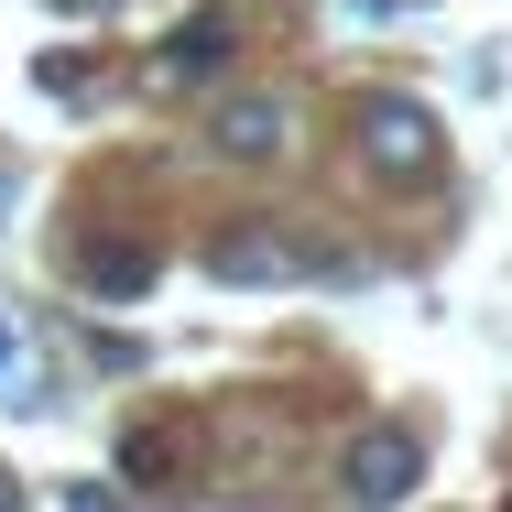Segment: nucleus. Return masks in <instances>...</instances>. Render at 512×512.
Returning a JSON list of instances; mask_svg holds the SVG:
<instances>
[{
    "label": "nucleus",
    "mask_w": 512,
    "mask_h": 512,
    "mask_svg": "<svg viewBox=\"0 0 512 512\" xmlns=\"http://www.w3.org/2000/svg\"><path fill=\"white\" fill-rule=\"evenodd\" d=\"M414 480H425V436H414V425H349V447H338V491H349V512L414 502Z\"/></svg>",
    "instance_id": "1"
},
{
    "label": "nucleus",
    "mask_w": 512,
    "mask_h": 512,
    "mask_svg": "<svg viewBox=\"0 0 512 512\" xmlns=\"http://www.w3.org/2000/svg\"><path fill=\"white\" fill-rule=\"evenodd\" d=\"M360 164H371L382 186H425V175L447 164L436 109H425V99H360Z\"/></svg>",
    "instance_id": "2"
},
{
    "label": "nucleus",
    "mask_w": 512,
    "mask_h": 512,
    "mask_svg": "<svg viewBox=\"0 0 512 512\" xmlns=\"http://www.w3.org/2000/svg\"><path fill=\"white\" fill-rule=\"evenodd\" d=\"M207 153H218V164H284V153H295V109L273 99V88H240V77H229V88L207 99Z\"/></svg>",
    "instance_id": "3"
},
{
    "label": "nucleus",
    "mask_w": 512,
    "mask_h": 512,
    "mask_svg": "<svg viewBox=\"0 0 512 512\" xmlns=\"http://www.w3.org/2000/svg\"><path fill=\"white\" fill-rule=\"evenodd\" d=\"M229 66H240V22H229V11H186V22L153 44V77H186V88L229 77Z\"/></svg>",
    "instance_id": "4"
},
{
    "label": "nucleus",
    "mask_w": 512,
    "mask_h": 512,
    "mask_svg": "<svg viewBox=\"0 0 512 512\" xmlns=\"http://www.w3.org/2000/svg\"><path fill=\"white\" fill-rule=\"evenodd\" d=\"M295 240L284 229H218V284H295Z\"/></svg>",
    "instance_id": "5"
},
{
    "label": "nucleus",
    "mask_w": 512,
    "mask_h": 512,
    "mask_svg": "<svg viewBox=\"0 0 512 512\" xmlns=\"http://www.w3.org/2000/svg\"><path fill=\"white\" fill-rule=\"evenodd\" d=\"M88 295H109V306H131V295H153V251L142 240H88Z\"/></svg>",
    "instance_id": "6"
},
{
    "label": "nucleus",
    "mask_w": 512,
    "mask_h": 512,
    "mask_svg": "<svg viewBox=\"0 0 512 512\" xmlns=\"http://www.w3.org/2000/svg\"><path fill=\"white\" fill-rule=\"evenodd\" d=\"M120 469H131V480H175V469H186V447H175V436H153V425H142V436H131V447H120Z\"/></svg>",
    "instance_id": "7"
},
{
    "label": "nucleus",
    "mask_w": 512,
    "mask_h": 512,
    "mask_svg": "<svg viewBox=\"0 0 512 512\" xmlns=\"http://www.w3.org/2000/svg\"><path fill=\"white\" fill-rule=\"evenodd\" d=\"M66 512H120V491H109V480H77V491H66Z\"/></svg>",
    "instance_id": "8"
},
{
    "label": "nucleus",
    "mask_w": 512,
    "mask_h": 512,
    "mask_svg": "<svg viewBox=\"0 0 512 512\" xmlns=\"http://www.w3.org/2000/svg\"><path fill=\"white\" fill-rule=\"evenodd\" d=\"M11 371H22V327L0 316V382H11Z\"/></svg>",
    "instance_id": "9"
},
{
    "label": "nucleus",
    "mask_w": 512,
    "mask_h": 512,
    "mask_svg": "<svg viewBox=\"0 0 512 512\" xmlns=\"http://www.w3.org/2000/svg\"><path fill=\"white\" fill-rule=\"evenodd\" d=\"M0 512H22V491H11V469H0Z\"/></svg>",
    "instance_id": "10"
}]
</instances>
